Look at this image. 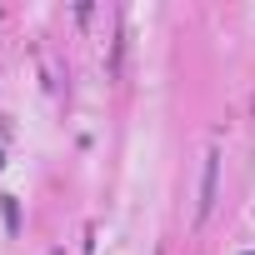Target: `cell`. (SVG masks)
<instances>
[{
	"label": "cell",
	"mask_w": 255,
	"mask_h": 255,
	"mask_svg": "<svg viewBox=\"0 0 255 255\" xmlns=\"http://www.w3.org/2000/svg\"><path fill=\"white\" fill-rule=\"evenodd\" d=\"M215 170H220V155L210 150V155H205V175H200V215H210V200H215Z\"/></svg>",
	"instance_id": "6da1fadb"
}]
</instances>
